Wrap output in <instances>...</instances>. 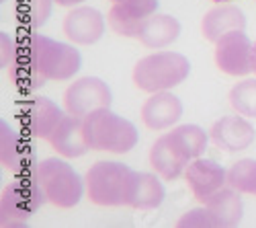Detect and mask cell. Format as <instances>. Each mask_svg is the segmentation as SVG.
Masks as SVG:
<instances>
[{
	"mask_svg": "<svg viewBox=\"0 0 256 228\" xmlns=\"http://www.w3.org/2000/svg\"><path fill=\"white\" fill-rule=\"evenodd\" d=\"M111 103H113V95L109 85L96 76L78 78L64 93V107H66V111L82 119L98 109H106Z\"/></svg>",
	"mask_w": 256,
	"mask_h": 228,
	"instance_id": "obj_7",
	"label": "cell"
},
{
	"mask_svg": "<svg viewBox=\"0 0 256 228\" xmlns=\"http://www.w3.org/2000/svg\"><path fill=\"white\" fill-rule=\"evenodd\" d=\"M228 185L240 193L256 195V158H242L228 171Z\"/></svg>",
	"mask_w": 256,
	"mask_h": 228,
	"instance_id": "obj_23",
	"label": "cell"
},
{
	"mask_svg": "<svg viewBox=\"0 0 256 228\" xmlns=\"http://www.w3.org/2000/svg\"><path fill=\"white\" fill-rule=\"evenodd\" d=\"M84 136L90 150L125 154L136 148L140 132L130 119L113 113L109 107L84 117Z\"/></svg>",
	"mask_w": 256,
	"mask_h": 228,
	"instance_id": "obj_2",
	"label": "cell"
},
{
	"mask_svg": "<svg viewBox=\"0 0 256 228\" xmlns=\"http://www.w3.org/2000/svg\"><path fill=\"white\" fill-rule=\"evenodd\" d=\"M166 189L158 173H136L132 171L130 185H127V205L136 210H154L164 201Z\"/></svg>",
	"mask_w": 256,
	"mask_h": 228,
	"instance_id": "obj_18",
	"label": "cell"
},
{
	"mask_svg": "<svg viewBox=\"0 0 256 228\" xmlns=\"http://www.w3.org/2000/svg\"><path fill=\"white\" fill-rule=\"evenodd\" d=\"M62 117L64 111L48 97H33L20 107V126L25 134L41 140H48L52 136Z\"/></svg>",
	"mask_w": 256,
	"mask_h": 228,
	"instance_id": "obj_11",
	"label": "cell"
},
{
	"mask_svg": "<svg viewBox=\"0 0 256 228\" xmlns=\"http://www.w3.org/2000/svg\"><path fill=\"white\" fill-rule=\"evenodd\" d=\"M216 64L228 76H246L252 72V44L244 31H234L216 44Z\"/></svg>",
	"mask_w": 256,
	"mask_h": 228,
	"instance_id": "obj_8",
	"label": "cell"
},
{
	"mask_svg": "<svg viewBox=\"0 0 256 228\" xmlns=\"http://www.w3.org/2000/svg\"><path fill=\"white\" fill-rule=\"evenodd\" d=\"M256 132L244 115H226L218 119L211 128V140L218 148L226 152H242L254 142Z\"/></svg>",
	"mask_w": 256,
	"mask_h": 228,
	"instance_id": "obj_13",
	"label": "cell"
},
{
	"mask_svg": "<svg viewBox=\"0 0 256 228\" xmlns=\"http://www.w3.org/2000/svg\"><path fill=\"white\" fill-rule=\"evenodd\" d=\"M178 228H218V220L213 218V214L209 212V208L203 203L201 208L188 210L186 214H182L176 222Z\"/></svg>",
	"mask_w": 256,
	"mask_h": 228,
	"instance_id": "obj_27",
	"label": "cell"
},
{
	"mask_svg": "<svg viewBox=\"0 0 256 228\" xmlns=\"http://www.w3.org/2000/svg\"><path fill=\"white\" fill-rule=\"evenodd\" d=\"M180 35V23L172 15H152L144 23L138 39L146 48L160 50L170 44H174Z\"/></svg>",
	"mask_w": 256,
	"mask_h": 228,
	"instance_id": "obj_20",
	"label": "cell"
},
{
	"mask_svg": "<svg viewBox=\"0 0 256 228\" xmlns=\"http://www.w3.org/2000/svg\"><path fill=\"white\" fill-rule=\"evenodd\" d=\"M111 3H123V0H111Z\"/></svg>",
	"mask_w": 256,
	"mask_h": 228,
	"instance_id": "obj_32",
	"label": "cell"
},
{
	"mask_svg": "<svg viewBox=\"0 0 256 228\" xmlns=\"http://www.w3.org/2000/svg\"><path fill=\"white\" fill-rule=\"evenodd\" d=\"M252 72L256 74V41L252 44Z\"/></svg>",
	"mask_w": 256,
	"mask_h": 228,
	"instance_id": "obj_30",
	"label": "cell"
},
{
	"mask_svg": "<svg viewBox=\"0 0 256 228\" xmlns=\"http://www.w3.org/2000/svg\"><path fill=\"white\" fill-rule=\"evenodd\" d=\"M174 136L178 138V142L182 144L184 152L193 158H199L205 150H207V142H209V136L203 128L195 126V123H186V126H178L172 130Z\"/></svg>",
	"mask_w": 256,
	"mask_h": 228,
	"instance_id": "obj_26",
	"label": "cell"
},
{
	"mask_svg": "<svg viewBox=\"0 0 256 228\" xmlns=\"http://www.w3.org/2000/svg\"><path fill=\"white\" fill-rule=\"evenodd\" d=\"M64 33L78 46H92L104 35V17L92 7H78L64 19Z\"/></svg>",
	"mask_w": 256,
	"mask_h": 228,
	"instance_id": "obj_14",
	"label": "cell"
},
{
	"mask_svg": "<svg viewBox=\"0 0 256 228\" xmlns=\"http://www.w3.org/2000/svg\"><path fill=\"white\" fill-rule=\"evenodd\" d=\"M230 103L236 113L256 117V78H246L234 85L230 91Z\"/></svg>",
	"mask_w": 256,
	"mask_h": 228,
	"instance_id": "obj_25",
	"label": "cell"
},
{
	"mask_svg": "<svg viewBox=\"0 0 256 228\" xmlns=\"http://www.w3.org/2000/svg\"><path fill=\"white\" fill-rule=\"evenodd\" d=\"M29 177L41 187L46 199L62 210H70L78 205L84 195V189H86V183L70 164L54 156L35 164Z\"/></svg>",
	"mask_w": 256,
	"mask_h": 228,
	"instance_id": "obj_3",
	"label": "cell"
},
{
	"mask_svg": "<svg viewBox=\"0 0 256 228\" xmlns=\"http://www.w3.org/2000/svg\"><path fill=\"white\" fill-rule=\"evenodd\" d=\"M0 162H2V167L6 171L25 173V177L35 167V164H31L29 146L4 121H0Z\"/></svg>",
	"mask_w": 256,
	"mask_h": 228,
	"instance_id": "obj_19",
	"label": "cell"
},
{
	"mask_svg": "<svg viewBox=\"0 0 256 228\" xmlns=\"http://www.w3.org/2000/svg\"><path fill=\"white\" fill-rule=\"evenodd\" d=\"M54 3H56L58 7L70 9V7H78V5H82V3H86V0H54Z\"/></svg>",
	"mask_w": 256,
	"mask_h": 228,
	"instance_id": "obj_29",
	"label": "cell"
},
{
	"mask_svg": "<svg viewBox=\"0 0 256 228\" xmlns=\"http://www.w3.org/2000/svg\"><path fill=\"white\" fill-rule=\"evenodd\" d=\"M20 54L46 80H68L80 70L82 64L80 52L74 46L37 33H29L23 39Z\"/></svg>",
	"mask_w": 256,
	"mask_h": 228,
	"instance_id": "obj_1",
	"label": "cell"
},
{
	"mask_svg": "<svg viewBox=\"0 0 256 228\" xmlns=\"http://www.w3.org/2000/svg\"><path fill=\"white\" fill-rule=\"evenodd\" d=\"M18 58V46L8 33H0V64L4 70H8L14 60Z\"/></svg>",
	"mask_w": 256,
	"mask_h": 228,
	"instance_id": "obj_28",
	"label": "cell"
},
{
	"mask_svg": "<svg viewBox=\"0 0 256 228\" xmlns=\"http://www.w3.org/2000/svg\"><path fill=\"white\" fill-rule=\"evenodd\" d=\"M52 5L54 0H16L14 13L18 25H23L29 31L44 27L52 15Z\"/></svg>",
	"mask_w": 256,
	"mask_h": 228,
	"instance_id": "obj_22",
	"label": "cell"
},
{
	"mask_svg": "<svg viewBox=\"0 0 256 228\" xmlns=\"http://www.w3.org/2000/svg\"><path fill=\"white\" fill-rule=\"evenodd\" d=\"M190 72V62L176 52H158L142 58L134 68V85L146 93H160L178 87Z\"/></svg>",
	"mask_w": 256,
	"mask_h": 228,
	"instance_id": "obj_4",
	"label": "cell"
},
{
	"mask_svg": "<svg viewBox=\"0 0 256 228\" xmlns=\"http://www.w3.org/2000/svg\"><path fill=\"white\" fill-rule=\"evenodd\" d=\"M213 3H230V0H213Z\"/></svg>",
	"mask_w": 256,
	"mask_h": 228,
	"instance_id": "obj_31",
	"label": "cell"
},
{
	"mask_svg": "<svg viewBox=\"0 0 256 228\" xmlns=\"http://www.w3.org/2000/svg\"><path fill=\"white\" fill-rule=\"evenodd\" d=\"M184 179L188 183L195 199L205 203L213 193H218L228 183V171L220 162L209 158H193L184 171Z\"/></svg>",
	"mask_w": 256,
	"mask_h": 228,
	"instance_id": "obj_12",
	"label": "cell"
},
{
	"mask_svg": "<svg viewBox=\"0 0 256 228\" xmlns=\"http://www.w3.org/2000/svg\"><path fill=\"white\" fill-rule=\"evenodd\" d=\"M158 11V0H123L113 3L109 15V25L123 37H138L144 23Z\"/></svg>",
	"mask_w": 256,
	"mask_h": 228,
	"instance_id": "obj_10",
	"label": "cell"
},
{
	"mask_svg": "<svg viewBox=\"0 0 256 228\" xmlns=\"http://www.w3.org/2000/svg\"><path fill=\"white\" fill-rule=\"evenodd\" d=\"M6 74H8V80L12 82V87L18 89L20 93H31V91L39 89L46 82V78H41L31 68L29 62L23 58V54H20V48H18V58L14 60V64L6 70Z\"/></svg>",
	"mask_w": 256,
	"mask_h": 228,
	"instance_id": "obj_24",
	"label": "cell"
},
{
	"mask_svg": "<svg viewBox=\"0 0 256 228\" xmlns=\"http://www.w3.org/2000/svg\"><path fill=\"white\" fill-rule=\"evenodd\" d=\"M48 140L54 150L66 158H78L90 150L86 136H84V119L70 113L60 119V123Z\"/></svg>",
	"mask_w": 256,
	"mask_h": 228,
	"instance_id": "obj_16",
	"label": "cell"
},
{
	"mask_svg": "<svg viewBox=\"0 0 256 228\" xmlns=\"http://www.w3.org/2000/svg\"><path fill=\"white\" fill-rule=\"evenodd\" d=\"M205 205L213 214V218L218 220V228L238 226L242 216H244V205H242L240 191L234 189V187H222L218 193H213L205 201Z\"/></svg>",
	"mask_w": 256,
	"mask_h": 228,
	"instance_id": "obj_21",
	"label": "cell"
},
{
	"mask_svg": "<svg viewBox=\"0 0 256 228\" xmlns=\"http://www.w3.org/2000/svg\"><path fill=\"white\" fill-rule=\"evenodd\" d=\"M48 199L39 185L27 175L12 181L0 193V224L4 228L25 226L29 216L39 210Z\"/></svg>",
	"mask_w": 256,
	"mask_h": 228,
	"instance_id": "obj_6",
	"label": "cell"
},
{
	"mask_svg": "<svg viewBox=\"0 0 256 228\" xmlns=\"http://www.w3.org/2000/svg\"><path fill=\"white\" fill-rule=\"evenodd\" d=\"M132 169L123 162L98 160L86 171V195L92 203L102 208L127 205V185Z\"/></svg>",
	"mask_w": 256,
	"mask_h": 228,
	"instance_id": "obj_5",
	"label": "cell"
},
{
	"mask_svg": "<svg viewBox=\"0 0 256 228\" xmlns=\"http://www.w3.org/2000/svg\"><path fill=\"white\" fill-rule=\"evenodd\" d=\"M190 162V156L184 152L182 144L174 136V132H168L160 136L150 150V164L152 169L166 181L178 179Z\"/></svg>",
	"mask_w": 256,
	"mask_h": 228,
	"instance_id": "obj_9",
	"label": "cell"
},
{
	"mask_svg": "<svg viewBox=\"0 0 256 228\" xmlns=\"http://www.w3.org/2000/svg\"><path fill=\"white\" fill-rule=\"evenodd\" d=\"M246 29V17L236 5H218L201 21V33L207 41L218 44L222 37L234 31H244Z\"/></svg>",
	"mask_w": 256,
	"mask_h": 228,
	"instance_id": "obj_17",
	"label": "cell"
},
{
	"mask_svg": "<svg viewBox=\"0 0 256 228\" xmlns=\"http://www.w3.org/2000/svg\"><path fill=\"white\" fill-rule=\"evenodd\" d=\"M180 117H182V103L170 91L152 93V97L142 107V119L146 128L154 132L172 128L174 123H178Z\"/></svg>",
	"mask_w": 256,
	"mask_h": 228,
	"instance_id": "obj_15",
	"label": "cell"
},
{
	"mask_svg": "<svg viewBox=\"0 0 256 228\" xmlns=\"http://www.w3.org/2000/svg\"><path fill=\"white\" fill-rule=\"evenodd\" d=\"M2 3H4V0H2Z\"/></svg>",
	"mask_w": 256,
	"mask_h": 228,
	"instance_id": "obj_33",
	"label": "cell"
}]
</instances>
